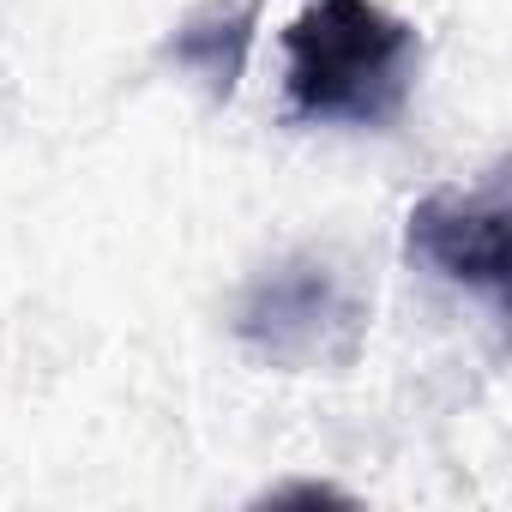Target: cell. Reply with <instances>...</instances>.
<instances>
[{"instance_id": "cell-1", "label": "cell", "mask_w": 512, "mask_h": 512, "mask_svg": "<svg viewBox=\"0 0 512 512\" xmlns=\"http://www.w3.org/2000/svg\"><path fill=\"white\" fill-rule=\"evenodd\" d=\"M416 67V25L374 0H308L284 31V91L308 127H392L416 91Z\"/></svg>"}, {"instance_id": "cell-2", "label": "cell", "mask_w": 512, "mask_h": 512, "mask_svg": "<svg viewBox=\"0 0 512 512\" xmlns=\"http://www.w3.org/2000/svg\"><path fill=\"white\" fill-rule=\"evenodd\" d=\"M235 338L284 368L350 362L362 338V302L326 260L296 253V260H278L247 284L235 308Z\"/></svg>"}, {"instance_id": "cell-3", "label": "cell", "mask_w": 512, "mask_h": 512, "mask_svg": "<svg viewBox=\"0 0 512 512\" xmlns=\"http://www.w3.org/2000/svg\"><path fill=\"white\" fill-rule=\"evenodd\" d=\"M410 260L440 272L446 284L506 296V187L488 181L482 193H428L404 229Z\"/></svg>"}, {"instance_id": "cell-4", "label": "cell", "mask_w": 512, "mask_h": 512, "mask_svg": "<svg viewBox=\"0 0 512 512\" xmlns=\"http://www.w3.org/2000/svg\"><path fill=\"white\" fill-rule=\"evenodd\" d=\"M260 13L266 0H205L199 13H187L175 25V37L163 43V55L193 73L211 97H235L241 73H247V55H253V37H260Z\"/></svg>"}]
</instances>
